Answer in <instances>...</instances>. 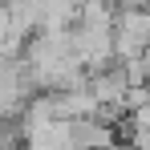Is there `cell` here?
I'll list each match as a JSON object with an SVG mask.
<instances>
[{"label":"cell","instance_id":"obj_4","mask_svg":"<svg viewBox=\"0 0 150 150\" xmlns=\"http://www.w3.org/2000/svg\"><path fill=\"white\" fill-rule=\"evenodd\" d=\"M118 8H150V0H114Z\"/></svg>","mask_w":150,"mask_h":150},{"label":"cell","instance_id":"obj_2","mask_svg":"<svg viewBox=\"0 0 150 150\" xmlns=\"http://www.w3.org/2000/svg\"><path fill=\"white\" fill-rule=\"evenodd\" d=\"M114 45H118V61H134L150 53V8H118Z\"/></svg>","mask_w":150,"mask_h":150},{"label":"cell","instance_id":"obj_3","mask_svg":"<svg viewBox=\"0 0 150 150\" xmlns=\"http://www.w3.org/2000/svg\"><path fill=\"white\" fill-rule=\"evenodd\" d=\"M73 138L81 150H114L118 146V126L105 118H73Z\"/></svg>","mask_w":150,"mask_h":150},{"label":"cell","instance_id":"obj_1","mask_svg":"<svg viewBox=\"0 0 150 150\" xmlns=\"http://www.w3.org/2000/svg\"><path fill=\"white\" fill-rule=\"evenodd\" d=\"M25 73H28L33 93H57V89L89 81V69L73 45V28L37 33L25 45Z\"/></svg>","mask_w":150,"mask_h":150}]
</instances>
